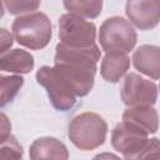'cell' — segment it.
Returning a JSON list of instances; mask_svg holds the SVG:
<instances>
[{
    "label": "cell",
    "mask_w": 160,
    "mask_h": 160,
    "mask_svg": "<svg viewBox=\"0 0 160 160\" xmlns=\"http://www.w3.org/2000/svg\"><path fill=\"white\" fill-rule=\"evenodd\" d=\"M101 52L96 44L71 46L59 42L55 49L54 69L68 82L76 96H86L95 81Z\"/></svg>",
    "instance_id": "obj_1"
},
{
    "label": "cell",
    "mask_w": 160,
    "mask_h": 160,
    "mask_svg": "<svg viewBox=\"0 0 160 160\" xmlns=\"http://www.w3.org/2000/svg\"><path fill=\"white\" fill-rule=\"evenodd\" d=\"M149 135L126 122H119L111 132V145L115 151L122 154L124 159H144V158H159L160 142L158 138L149 139Z\"/></svg>",
    "instance_id": "obj_2"
},
{
    "label": "cell",
    "mask_w": 160,
    "mask_h": 160,
    "mask_svg": "<svg viewBox=\"0 0 160 160\" xmlns=\"http://www.w3.org/2000/svg\"><path fill=\"white\" fill-rule=\"evenodd\" d=\"M11 30L16 42L30 50L46 48L52 36L50 19L41 11H32L18 16L11 25Z\"/></svg>",
    "instance_id": "obj_3"
},
{
    "label": "cell",
    "mask_w": 160,
    "mask_h": 160,
    "mask_svg": "<svg viewBox=\"0 0 160 160\" xmlns=\"http://www.w3.org/2000/svg\"><path fill=\"white\" fill-rule=\"evenodd\" d=\"M108 124L102 116L96 112H81L74 116L68 126L70 141L80 150L89 151L105 142Z\"/></svg>",
    "instance_id": "obj_4"
},
{
    "label": "cell",
    "mask_w": 160,
    "mask_h": 160,
    "mask_svg": "<svg viewBox=\"0 0 160 160\" xmlns=\"http://www.w3.org/2000/svg\"><path fill=\"white\" fill-rule=\"evenodd\" d=\"M138 40V34L132 24L121 18L106 19L99 30V41L105 52H130Z\"/></svg>",
    "instance_id": "obj_5"
},
{
    "label": "cell",
    "mask_w": 160,
    "mask_h": 160,
    "mask_svg": "<svg viewBox=\"0 0 160 160\" xmlns=\"http://www.w3.org/2000/svg\"><path fill=\"white\" fill-rule=\"evenodd\" d=\"M36 81L45 88L49 100L58 111H69L76 104V95L68 82L55 71L54 66H41L36 72Z\"/></svg>",
    "instance_id": "obj_6"
},
{
    "label": "cell",
    "mask_w": 160,
    "mask_h": 160,
    "mask_svg": "<svg viewBox=\"0 0 160 160\" xmlns=\"http://www.w3.org/2000/svg\"><path fill=\"white\" fill-rule=\"evenodd\" d=\"M59 39L60 42L71 46H89L95 44L96 26L84 18L68 12L59 19Z\"/></svg>",
    "instance_id": "obj_7"
},
{
    "label": "cell",
    "mask_w": 160,
    "mask_h": 160,
    "mask_svg": "<svg viewBox=\"0 0 160 160\" xmlns=\"http://www.w3.org/2000/svg\"><path fill=\"white\" fill-rule=\"evenodd\" d=\"M120 96L125 105H154L158 99V85L136 72H129L121 85Z\"/></svg>",
    "instance_id": "obj_8"
},
{
    "label": "cell",
    "mask_w": 160,
    "mask_h": 160,
    "mask_svg": "<svg viewBox=\"0 0 160 160\" xmlns=\"http://www.w3.org/2000/svg\"><path fill=\"white\" fill-rule=\"evenodd\" d=\"M125 12L138 29L152 30L160 20V0H128Z\"/></svg>",
    "instance_id": "obj_9"
},
{
    "label": "cell",
    "mask_w": 160,
    "mask_h": 160,
    "mask_svg": "<svg viewBox=\"0 0 160 160\" xmlns=\"http://www.w3.org/2000/svg\"><path fill=\"white\" fill-rule=\"evenodd\" d=\"M122 120L144 130L148 135L155 134L159 129V115L152 105L128 106L122 114Z\"/></svg>",
    "instance_id": "obj_10"
},
{
    "label": "cell",
    "mask_w": 160,
    "mask_h": 160,
    "mask_svg": "<svg viewBox=\"0 0 160 160\" xmlns=\"http://www.w3.org/2000/svg\"><path fill=\"white\" fill-rule=\"evenodd\" d=\"M132 65L151 80H158L160 74V48L156 45H141L132 55Z\"/></svg>",
    "instance_id": "obj_11"
},
{
    "label": "cell",
    "mask_w": 160,
    "mask_h": 160,
    "mask_svg": "<svg viewBox=\"0 0 160 160\" xmlns=\"http://www.w3.org/2000/svg\"><path fill=\"white\" fill-rule=\"evenodd\" d=\"M29 155L30 159L32 160H40V159L65 160L69 158V151L59 139L51 136H44L34 140V142L30 145Z\"/></svg>",
    "instance_id": "obj_12"
},
{
    "label": "cell",
    "mask_w": 160,
    "mask_h": 160,
    "mask_svg": "<svg viewBox=\"0 0 160 160\" xmlns=\"http://www.w3.org/2000/svg\"><path fill=\"white\" fill-rule=\"evenodd\" d=\"M130 68V58L124 52H106L101 60L100 74L106 82L116 84Z\"/></svg>",
    "instance_id": "obj_13"
},
{
    "label": "cell",
    "mask_w": 160,
    "mask_h": 160,
    "mask_svg": "<svg viewBox=\"0 0 160 160\" xmlns=\"http://www.w3.org/2000/svg\"><path fill=\"white\" fill-rule=\"evenodd\" d=\"M34 56L22 49H9L0 55V71L12 74H29L34 69Z\"/></svg>",
    "instance_id": "obj_14"
},
{
    "label": "cell",
    "mask_w": 160,
    "mask_h": 160,
    "mask_svg": "<svg viewBox=\"0 0 160 160\" xmlns=\"http://www.w3.org/2000/svg\"><path fill=\"white\" fill-rule=\"evenodd\" d=\"M62 4L69 14L84 19H96L102 10V0H62Z\"/></svg>",
    "instance_id": "obj_15"
},
{
    "label": "cell",
    "mask_w": 160,
    "mask_h": 160,
    "mask_svg": "<svg viewBox=\"0 0 160 160\" xmlns=\"http://www.w3.org/2000/svg\"><path fill=\"white\" fill-rule=\"evenodd\" d=\"M24 85L20 75H0V108L11 104Z\"/></svg>",
    "instance_id": "obj_16"
},
{
    "label": "cell",
    "mask_w": 160,
    "mask_h": 160,
    "mask_svg": "<svg viewBox=\"0 0 160 160\" xmlns=\"http://www.w3.org/2000/svg\"><path fill=\"white\" fill-rule=\"evenodd\" d=\"M4 8L11 15H22L39 9L41 0H2Z\"/></svg>",
    "instance_id": "obj_17"
},
{
    "label": "cell",
    "mask_w": 160,
    "mask_h": 160,
    "mask_svg": "<svg viewBox=\"0 0 160 160\" xmlns=\"http://www.w3.org/2000/svg\"><path fill=\"white\" fill-rule=\"evenodd\" d=\"M22 155V146L14 135L10 134L0 141V159H21Z\"/></svg>",
    "instance_id": "obj_18"
},
{
    "label": "cell",
    "mask_w": 160,
    "mask_h": 160,
    "mask_svg": "<svg viewBox=\"0 0 160 160\" xmlns=\"http://www.w3.org/2000/svg\"><path fill=\"white\" fill-rule=\"evenodd\" d=\"M12 44H14L12 34L6 29L0 28V55L8 51L12 46Z\"/></svg>",
    "instance_id": "obj_19"
},
{
    "label": "cell",
    "mask_w": 160,
    "mask_h": 160,
    "mask_svg": "<svg viewBox=\"0 0 160 160\" xmlns=\"http://www.w3.org/2000/svg\"><path fill=\"white\" fill-rule=\"evenodd\" d=\"M11 134V122L9 118L0 111V141Z\"/></svg>",
    "instance_id": "obj_20"
},
{
    "label": "cell",
    "mask_w": 160,
    "mask_h": 160,
    "mask_svg": "<svg viewBox=\"0 0 160 160\" xmlns=\"http://www.w3.org/2000/svg\"><path fill=\"white\" fill-rule=\"evenodd\" d=\"M4 12H5V8H4V2L2 0H0V19L4 16Z\"/></svg>",
    "instance_id": "obj_21"
}]
</instances>
